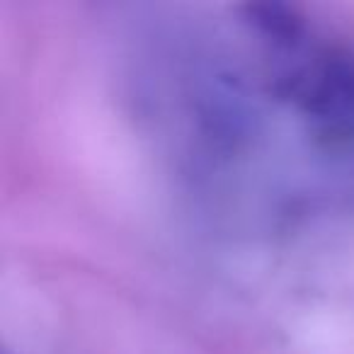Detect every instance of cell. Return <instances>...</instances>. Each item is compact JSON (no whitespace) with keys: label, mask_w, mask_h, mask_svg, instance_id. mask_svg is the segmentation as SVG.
<instances>
[]
</instances>
